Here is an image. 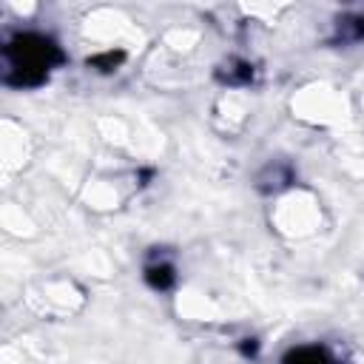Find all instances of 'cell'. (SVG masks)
<instances>
[{
	"instance_id": "obj_2",
	"label": "cell",
	"mask_w": 364,
	"mask_h": 364,
	"mask_svg": "<svg viewBox=\"0 0 364 364\" xmlns=\"http://www.w3.org/2000/svg\"><path fill=\"white\" fill-rule=\"evenodd\" d=\"M287 364H327V361L316 347H301V350L287 355Z\"/></svg>"
},
{
	"instance_id": "obj_3",
	"label": "cell",
	"mask_w": 364,
	"mask_h": 364,
	"mask_svg": "<svg viewBox=\"0 0 364 364\" xmlns=\"http://www.w3.org/2000/svg\"><path fill=\"white\" fill-rule=\"evenodd\" d=\"M148 282H151L154 287H168V284L173 282L171 264H151V267H148Z\"/></svg>"
},
{
	"instance_id": "obj_1",
	"label": "cell",
	"mask_w": 364,
	"mask_h": 364,
	"mask_svg": "<svg viewBox=\"0 0 364 364\" xmlns=\"http://www.w3.org/2000/svg\"><path fill=\"white\" fill-rule=\"evenodd\" d=\"M9 57L20 71V82H37L48 71L54 60H60L57 48L43 37H17L9 46Z\"/></svg>"
}]
</instances>
